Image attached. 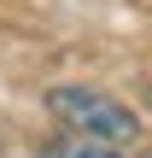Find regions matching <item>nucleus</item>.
Segmentation results:
<instances>
[{
  "label": "nucleus",
  "mask_w": 152,
  "mask_h": 158,
  "mask_svg": "<svg viewBox=\"0 0 152 158\" xmlns=\"http://www.w3.org/2000/svg\"><path fill=\"white\" fill-rule=\"evenodd\" d=\"M47 111H53V123L64 135H82V141H100V147H117V152L141 141V117L123 100L100 94V88L59 82V88H47Z\"/></svg>",
  "instance_id": "1"
},
{
  "label": "nucleus",
  "mask_w": 152,
  "mask_h": 158,
  "mask_svg": "<svg viewBox=\"0 0 152 158\" xmlns=\"http://www.w3.org/2000/svg\"><path fill=\"white\" fill-rule=\"evenodd\" d=\"M41 158H123L117 147H100V141H82V135H64V141H53Z\"/></svg>",
  "instance_id": "2"
},
{
  "label": "nucleus",
  "mask_w": 152,
  "mask_h": 158,
  "mask_svg": "<svg viewBox=\"0 0 152 158\" xmlns=\"http://www.w3.org/2000/svg\"><path fill=\"white\" fill-rule=\"evenodd\" d=\"M146 106H152V82H146Z\"/></svg>",
  "instance_id": "3"
},
{
  "label": "nucleus",
  "mask_w": 152,
  "mask_h": 158,
  "mask_svg": "<svg viewBox=\"0 0 152 158\" xmlns=\"http://www.w3.org/2000/svg\"><path fill=\"white\" fill-rule=\"evenodd\" d=\"M141 158H152V152H141Z\"/></svg>",
  "instance_id": "4"
}]
</instances>
